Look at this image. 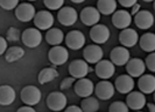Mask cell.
<instances>
[{
	"mask_svg": "<svg viewBox=\"0 0 155 112\" xmlns=\"http://www.w3.org/2000/svg\"><path fill=\"white\" fill-rule=\"evenodd\" d=\"M145 62H146V66H147L148 69L150 72L155 73V52L149 53L147 57H146Z\"/></svg>",
	"mask_w": 155,
	"mask_h": 112,
	"instance_id": "36",
	"label": "cell"
},
{
	"mask_svg": "<svg viewBox=\"0 0 155 112\" xmlns=\"http://www.w3.org/2000/svg\"><path fill=\"white\" fill-rule=\"evenodd\" d=\"M46 41L51 46L61 45V43L64 41V32L58 28H51V29L47 30Z\"/></svg>",
	"mask_w": 155,
	"mask_h": 112,
	"instance_id": "25",
	"label": "cell"
},
{
	"mask_svg": "<svg viewBox=\"0 0 155 112\" xmlns=\"http://www.w3.org/2000/svg\"><path fill=\"white\" fill-rule=\"evenodd\" d=\"M81 107L83 112H97L99 110V102L92 96L83 98L81 102Z\"/></svg>",
	"mask_w": 155,
	"mask_h": 112,
	"instance_id": "30",
	"label": "cell"
},
{
	"mask_svg": "<svg viewBox=\"0 0 155 112\" xmlns=\"http://www.w3.org/2000/svg\"><path fill=\"white\" fill-rule=\"evenodd\" d=\"M142 1H146V2H152V1H153V2H154L155 0H142Z\"/></svg>",
	"mask_w": 155,
	"mask_h": 112,
	"instance_id": "44",
	"label": "cell"
},
{
	"mask_svg": "<svg viewBox=\"0 0 155 112\" xmlns=\"http://www.w3.org/2000/svg\"><path fill=\"white\" fill-rule=\"evenodd\" d=\"M46 104L49 107V110L54 112L63 111L68 104V99L65 94L62 91H51L46 99Z\"/></svg>",
	"mask_w": 155,
	"mask_h": 112,
	"instance_id": "1",
	"label": "cell"
},
{
	"mask_svg": "<svg viewBox=\"0 0 155 112\" xmlns=\"http://www.w3.org/2000/svg\"><path fill=\"white\" fill-rule=\"evenodd\" d=\"M114 87L120 94H130L134 89V80L131 75L123 74L116 79Z\"/></svg>",
	"mask_w": 155,
	"mask_h": 112,
	"instance_id": "22",
	"label": "cell"
},
{
	"mask_svg": "<svg viewBox=\"0 0 155 112\" xmlns=\"http://www.w3.org/2000/svg\"><path fill=\"white\" fill-rule=\"evenodd\" d=\"M118 2L125 8H132L135 4H138V0H118Z\"/></svg>",
	"mask_w": 155,
	"mask_h": 112,
	"instance_id": "38",
	"label": "cell"
},
{
	"mask_svg": "<svg viewBox=\"0 0 155 112\" xmlns=\"http://www.w3.org/2000/svg\"><path fill=\"white\" fill-rule=\"evenodd\" d=\"M146 103H147L146 96L141 91H131L126 96V104L128 105V107L133 111H138V110L143 109Z\"/></svg>",
	"mask_w": 155,
	"mask_h": 112,
	"instance_id": "14",
	"label": "cell"
},
{
	"mask_svg": "<svg viewBox=\"0 0 155 112\" xmlns=\"http://www.w3.org/2000/svg\"><path fill=\"white\" fill-rule=\"evenodd\" d=\"M74 87H75V92L77 94V96L82 98H86L90 97L93 94L96 86H93V82L90 79L84 77V79L77 80Z\"/></svg>",
	"mask_w": 155,
	"mask_h": 112,
	"instance_id": "19",
	"label": "cell"
},
{
	"mask_svg": "<svg viewBox=\"0 0 155 112\" xmlns=\"http://www.w3.org/2000/svg\"><path fill=\"white\" fill-rule=\"evenodd\" d=\"M71 2H74V4H81V2H83V1H85V0H70Z\"/></svg>",
	"mask_w": 155,
	"mask_h": 112,
	"instance_id": "43",
	"label": "cell"
},
{
	"mask_svg": "<svg viewBox=\"0 0 155 112\" xmlns=\"http://www.w3.org/2000/svg\"><path fill=\"white\" fill-rule=\"evenodd\" d=\"M75 77H72V76H70V77H65V79H63L62 82L60 83V89L64 91V90H68L70 89L72 86H75Z\"/></svg>",
	"mask_w": 155,
	"mask_h": 112,
	"instance_id": "35",
	"label": "cell"
},
{
	"mask_svg": "<svg viewBox=\"0 0 155 112\" xmlns=\"http://www.w3.org/2000/svg\"><path fill=\"white\" fill-rule=\"evenodd\" d=\"M138 87L141 92L146 94H154L155 91V76L150 74H143L139 77Z\"/></svg>",
	"mask_w": 155,
	"mask_h": 112,
	"instance_id": "23",
	"label": "cell"
},
{
	"mask_svg": "<svg viewBox=\"0 0 155 112\" xmlns=\"http://www.w3.org/2000/svg\"><path fill=\"white\" fill-rule=\"evenodd\" d=\"M94 73L101 80H109L116 73V65L111 60L103 59L96 64Z\"/></svg>",
	"mask_w": 155,
	"mask_h": 112,
	"instance_id": "8",
	"label": "cell"
},
{
	"mask_svg": "<svg viewBox=\"0 0 155 112\" xmlns=\"http://www.w3.org/2000/svg\"><path fill=\"white\" fill-rule=\"evenodd\" d=\"M109 112H130L128 105L121 102V101H116L110 105Z\"/></svg>",
	"mask_w": 155,
	"mask_h": 112,
	"instance_id": "31",
	"label": "cell"
},
{
	"mask_svg": "<svg viewBox=\"0 0 155 112\" xmlns=\"http://www.w3.org/2000/svg\"><path fill=\"white\" fill-rule=\"evenodd\" d=\"M111 31L105 24H96L90 29V38L94 44H105L110 38Z\"/></svg>",
	"mask_w": 155,
	"mask_h": 112,
	"instance_id": "6",
	"label": "cell"
},
{
	"mask_svg": "<svg viewBox=\"0 0 155 112\" xmlns=\"http://www.w3.org/2000/svg\"><path fill=\"white\" fill-rule=\"evenodd\" d=\"M28 1H35V0H28Z\"/></svg>",
	"mask_w": 155,
	"mask_h": 112,
	"instance_id": "48",
	"label": "cell"
},
{
	"mask_svg": "<svg viewBox=\"0 0 155 112\" xmlns=\"http://www.w3.org/2000/svg\"><path fill=\"white\" fill-rule=\"evenodd\" d=\"M25 56V50L20 46H12L8 47L7 52L5 53V60L7 62H15Z\"/></svg>",
	"mask_w": 155,
	"mask_h": 112,
	"instance_id": "29",
	"label": "cell"
},
{
	"mask_svg": "<svg viewBox=\"0 0 155 112\" xmlns=\"http://www.w3.org/2000/svg\"><path fill=\"white\" fill-rule=\"evenodd\" d=\"M58 72L55 67H46L41 69V72L38 75V81L40 84H46L51 81H54L55 79L58 77Z\"/></svg>",
	"mask_w": 155,
	"mask_h": 112,
	"instance_id": "27",
	"label": "cell"
},
{
	"mask_svg": "<svg viewBox=\"0 0 155 112\" xmlns=\"http://www.w3.org/2000/svg\"><path fill=\"white\" fill-rule=\"evenodd\" d=\"M20 97L25 105H29V106H34V105L39 104L41 98H42V94L41 90L35 87V86H26L23 87L20 94Z\"/></svg>",
	"mask_w": 155,
	"mask_h": 112,
	"instance_id": "2",
	"label": "cell"
},
{
	"mask_svg": "<svg viewBox=\"0 0 155 112\" xmlns=\"http://www.w3.org/2000/svg\"><path fill=\"white\" fill-rule=\"evenodd\" d=\"M33 22L35 24V28H38V29L49 30L54 26V15L49 11H39V12H36V15H35Z\"/></svg>",
	"mask_w": 155,
	"mask_h": 112,
	"instance_id": "7",
	"label": "cell"
},
{
	"mask_svg": "<svg viewBox=\"0 0 155 112\" xmlns=\"http://www.w3.org/2000/svg\"><path fill=\"white\" fill-rule=\"evenodd\" d=\"M14 13H15V17L19 21L29 22L31 20H34V17L36 15V11H35V7L31 4L22 2L14 9Z\"/></svg>",
	"mask_w": 155,
	"mask_h": 112,
	"instance_id": "12",
	"label": "cell"
},
{
	"mask_svg": "<svg viewBox=\"0 0 155 112\" xmlns=\"http://www.w3.org/2000/svg\"><path fill=\"white\" fill-rule=\"evenodd\" d=\"M101 15V12L96 7L87 6V7L82 9V12L79 14V19H81L83 24H85L87 27H93V26L99 23Z\"/></svg>",
	"mask_w": 155,
	"mask_h": 112,
	"instance_id": "10",
	"label": "cell"
},
{
	"mask_svg": "<svg viewBox=\"0 0 155 112\" xmlns=\"http://www.w3.org/2000/svg\"><path fill=\"white\" fill-rule=\"evenodd\" d=\"M146 68V62L140 58H131L126 64V72L132 77H140L141 75H143Z\"/></svg>",
	"mask_w": 155,
	"mask_h": 112,
	"instance_id": "20",
	"label": "cell"
},
{
	"mask_svg": "<svg viewBox=\"0 0 155 112\" xmlns=\"http://www.w3.org/2000/svg\"><path fill=\"white\" fill-rule=\"evenodd\" d=\"M139 34L137 30L132 29V28H127L120 31L119 34V42L120 44L125 46V47H133L139 43Z\"/></svg>",
	"mask_w": 155,
	"mask_h": 112,
	"instance_id": "18",
	"label": "cell"
},
{
	"mask_svg": "<svg viewBox=\"0 0 155 112\" xmlns=\"http://www.w3.org/2000/svg\"><path fill=\"white\" fill-rule=\"evenodd\" d=\"M134 23L139 29L147 30L152 28V26L154 24V15L147 9L140 11L139 13L134 16Z\"/></svg>",
	"mask_w": 155,
	"mask_h": 112,
	"instance_id": "21",
	"label": "cell"
},
{
	"mask_svg": "<svg viewBox=\"0 0 155 112\" xmlns=\"http://www.w3.org/2000/svg\"><path fill=\"white\" fill-rule=\"evenodd\" d=\"M114 91H116V87H114V84L110 82L109 80H101L94 87L96 96L103 101L111 99L114 96Z\"/></svg>",
	"mask_w": 155,
	"mask_h": 112,
	"instance_id": "11",
	"label": "cell"
},
{
	"mask_svg": "<svg viewBox=\"0 0 155 112\" xmlns=\"http://www.w3.org/2000/svg\"><path fill=\"white\" fill-rule=\"evenodd\" d=\"M48 59L54 66H62L69 59V52L62 45L53 46L48 52Z\"/></svg>",
	"mask_w": 155,
	"mask_h": 112,
	"instance_id": "4",
	"label": "cell"
},
{
	"mask_svg": "<svg viewBox=\"0 0 155 112\" xmlns=\"http://www.w3.org/2000/svg\"><path fill=\"white\" fill-rule=\"evenodd\" d=\"M139 45L145 52H155V34L153 32L143 34L139 39Z\"/></svg>",
	"mask_w": 155,
	"mask_h": 112,
	"instance_id": "26",
	"label": "cell"
},
{
	"mask_svg": "<svg viewBox=\"0 0 155 112\" xmlns=\"http://www.w3.org/2000/svg\"><path fill=\"white\" fill-rule=\"evenodd\" d=\"M21 36H22V34H20V30L15 27L8 28L7 32H6V39L9 42H18L19 39H21Z\"/></svg>",
	"mask_w": 155,
	"mask_h": 112,
	"instance_id": "32",
	"label": "cell"
},
{
	"mask_svg": "<svg viewBox=\"0 0 155 112\" xmlns=\"http://www.w3.org/2000/svg\"><path fill=\"white\" fill-rule=\"evenodd\" d=\"M84 60L89 64H98L101 60H103L104 51L98 44H91L84 47L83 51Z\"/></svg>",
	"mask_w": 155,
	"mask_h": 112,
	"instance_id": "15",
	"label": "cell"
},
{
	"mask_svg": "<svg viewBox=\"0 0 155 112\" xmlns=\"http://www.w3.org/2000/svg\"><path fill=\"white\" fill-rule=\"evenodd\" d=\"M65 44L71 50H79L85 44V36L79 30H71L65 36Z\"/></svg>",
	"mask_w": 155,
	"mask_h": 112,
	"instance_id": "16",
	"label": "cell"
},
{
	"mask_svg": "<svg viewBox=\"0 0 155 112\" xmlns=\"http://www.w3.org/2000/svg\"><path fill=\"white\" fill-rule=\"evenodd\" d=\"M153 7H154V11H155V1H154V4H153Z\"/></svg>",
	"mask_w": 155,
	"mask_h": 112,
	"instance_id": "45",
	"label": "cell"
},
{
	"mask_svg": "<svg viewBox=\"0 0 155 112\" xmlns=\"http://www.w3.org/2000/svg\"><path fill=\"white\" fill-rule=\"evenodd\" d=\"M43 4L49 11H60L64 7V0H43Z\"/></svg>",
	"mask_w": 155,
	"mask_h": 112,
	"instance_id": "33",
	"label": "cell"
},
{
	"mask_svg": "<svg viewBox=\"0 0 155 112\" xmlns=\"http://www.w3.org/2000/svg\"><path fill=\"white\" fill-rule=\"evenodd\" d=\"M78 19V14L76 12V9L70 6H65V7H62L58 13H57V20L58 22L61 23L62 26H65V27H71L74 26Z\"/></svg>",
	"mask_w": 155,
	"mask_h": 112,
	"instance_id": "13",
	"label": "cell"
},
{
	"mask_svg": "<svg viewBox=\"0 0 155 112\" xmlns=\"http://www.w3.org/2000/svg\"><path fill=\"white\" fill-rule=\"evenodd\" d=\"M21 41L25 46L29 49H35L38 47L41 42H42V34L41 30L38 28H27L22 32Z\"/></svg>",
	"mask_w": 155,
	"mask_h": 112,
	"instance_id": "5",
	"label": "cell"
},
{
	"mask_svg": "<svg viewBox=\"0 0 155 112\" xmlns=\"http://www.w3.org/2000/svg\"><path fill=\"white\" fill-rule=\"evenodd\" d=\"M134 112H142V111H140V110H138V111H134Z\"/></svg>",
	"mask_w": 155,
	"mask_h": 112,
	"instance_id": "46",
	"label": "cell"
},
{
	"mask_svg": "<svg viewBox=\"0 0 155 112\" xmlns=\"http://www.w3.org/2000/svg\"><path fill=\"white\" fill-rule=\"evenodd\" d=\"M140 11H141V6H140L139 4H135V5L131 8V15H132V16H135Z\"/></svg>",
	"mask_w": 155,
	"mask_h": 112,
	"instance_id": "41",
	"label": "cell"
},
{
	"mask_svg": "<svg viewBox=\"0 0 155 112\" xmlns=\"http://www.w3.org/2000/svg\"><path fill=\"white\" fill-rule=\"evenodd\" d=\"M16 98L15 90L13 87L8 84H2L0 87V104L2 106H7L14 103Z\"/></svg>",
	"mask_w": 155,
	"mask_h": 112,
	"instance_id": "24",
	"label": "cell"
},
{
	"mask_svg": "<svg viewBox=\"0 0 155 112\" xmlns=\"http://www.w3.org/2000/svg\"><path fill=\"white\" fill-rule=\"evenodd\" d=\"M97 9L103 15H113L117 11V1L116 0H98Z\"/></svg>",
	"mask_w": 155,
	"mask_h": 112,
	"instance_id": "28",
	"label": "cell"
},
{
	"mask_svg": "<svg viewBox=\"0 0 155 112\" xmlns=\"http://www.w3.org/2000/svg\"><path fill=\"white\" fill-rule=\"evenodd\" d=\"M19 1L20 0H0V7L5 11H13L20 5Z\"/></svg>",
	"mask_w": 155,
	"mask_h": 112,
	"instance_id": "34",
	"label": "cell"
},
{
	"mask_svg": "<svg viewBox=\"0 0 155 112\" xmlns=\"http://www.w3.org/2000/svg\"><path fill=\"white\" fill-rule=\"evenodd\" d=\"M154 102H155V91H154Z\"/></svg>",
	"mask_w": 155,
	"mask_h": 112,
	"instance_id": "47",
	"label": "cell"
},
{
	"mask_svg": "<svg viewBox=\"0 0 155 112\" xmlns=\"http://www.w3.org/2000/svg\"><path fill=\"white\" fill-rule=\"evenodd\" d=\"M147 107H148V111L149 112H155V104H153V103H148Z\"/></svg>",
	"mask_w": 155,
	"mask_h": 112,
	"instance_id": "42",
	"label": "cell"
},
{
	"mask_svg": "<svg viewBox=\"0 0 155 112\" xmlns=\"http://www.w3.org/2000/svg\"><path fill=\"white\" fill-rule=\"evenodd\" d=\"M131 59V53L125 46H116L110 52V60L116 66H126V64Z\"/></svg>",
	"mask_w": 155,
	"mask_h": 112,
	"instance_id": "9",
	"label": "cell"
},
{
	"mask_svg": "<svg viewBox=\"0 0 155 112\" xmlns=\"http://www.w3.org/2000/svg\"><path fill=\"white\" fill-rule=\"evenodd\" d=\"M16 112H36V111H35V109H34L33 106H29V105H25V106H21V107H19Z\"/></svg>",
	"mask_w": 155,
	"mask_h": 112,
	"instance_id": "40",
	"label": "cell"
},
{
	"mask_svg": "<svg viewBox=\"0 0 155 112\" xmlns=\"http://www.w3.org/2000/svg\"><path fill=\"white\" fill-rule=\"evenodd\" d=\"M8 45H7V39L5 37H0V54L5 56V53L7 52Z\"/></svg>",
	"mask_w": 155,
	"mask_h": 112,
	"instance_id": "37",
	"label": "cell"
},
{
	"mask_svg": "<svg viewBox=\"0 0 155 112\" xmlns=\"http://www.w3.org/2000/svg\"><path fill=\"white\" fill-rule=\"evenodd\" d=\"M92 71V68L89 66V62H86L85 60L83 59L74 60L69 65V74L77 80L86 77V75Z\"/></svg>",
	"mask_w": 155,
	"mask_h": 112,
	"instance_id": "3",
	"label": "cell"
},
{
	"mask_svg": "<svg viewBox=\"0 0 155 112\" xmlns=\"http://www.w3.org/2000/svg\"><path fill=\"white\" fill-rule=\"evenodd\" d=\"M64 112H83L82 107L81 106H77V105H70L65 109Z\"/></svg>",
	"mask_w": 155,
	"mask_h": 112,
	"instance_id": "39",
	"label": "cell"
},
{
	"mask_svg": "<svg viewBox=\"0 0 155 112\" xmlns=\"http://www.w3.org/2000/svg\"><path fill=\"white\" fill-rule=\"evenodd\" d=\"M112 23L118 29H127V28H130V26L132 23V15L130 12L124 11V9L116 11L114 14L112 15Z\"/></svg>",
	"mask_w": 155,
	"mask_h": 112,
	"instance_id": "17",
	"label": "cell"
}]
</instances>
